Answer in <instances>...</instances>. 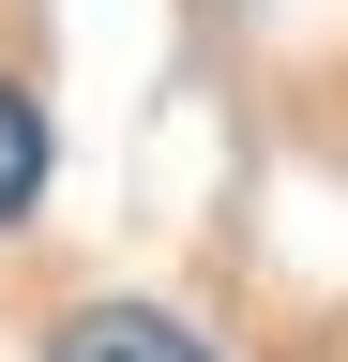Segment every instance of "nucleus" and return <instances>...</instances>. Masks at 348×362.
I'll return each instance as SVG.
<instances>
[{
	"label": "nucleus",
	"instance_id": "obj_1",
	"mask_svg": "<svg viewBox=\"0 0 348 362\" xmlns=\"http://www.w3.org/2000/svg\"><path fill=\"white\" fill-rule=\"evenodd\" d=\"M46 362H212L182 317H152V302H91V317H61V347Z\"/></svg>",
	"mask_w": 348,
	"mask_h": 362
},
{
	"label": "nucleus",
	"instance_id": "obj_2",
	"mask_svg": "<svg viewBox=\"0 0 348 362\" xmlns=\"http://www.w3.org/2000/svg\"><path fill=\"white\" fill-rule=\"evenodd\" d=\"M30 197H46V106H30V90L0 76V226H16Z\"/></svg>",
	"mask_w": 348,
	"mask_h": 362
}]
</instances>
